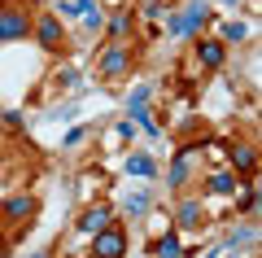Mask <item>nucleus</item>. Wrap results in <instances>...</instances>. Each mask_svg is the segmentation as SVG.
Masks as SVG:
<instances>
[{
  "instance_id": "nucleus-1",
  "label": "nucleus",
  "mask_w": 262,
  "mask_h": 258,
  "mask_svg": "<svg viewBox=\"0 0 262 258\" xmlns=\"http://www.w3.org/2000/svg\"><path fill=\"white\" fill-rule=\"evenodd\" d=\"M31 35V13L27 9H0V44H13V39H27Z\"/></svg>"
},
{
  "instance_id": "nucleus-2",
  "label": "nucleus",
  "mask_w": 262,
  "mask_h": 258,
  "mask_svg": "<svg viewBox=\"0 0 262 258\" xmlns=\"http://www.w3.org/2000/svg\"><path fill=\"white\" fill-rule=\"evenodd\" d=\"M31 31H35V39H39V48H44V53H61L66 31H61V22H57L53 13H44V18H31Z\"/></svg>"
},
{
  "instance_id": "nucleus-3",
  "label": "nucleus",
  "mask_w": 262,
  "mask_h": 258,
  "mask_svg": "<svg viewBox=\"0 0 262 258\" xmlns=\"http://www.w3.org/2000/svg\"><path fill=\"white\" fill-rule=\"evenodd\" d=\"M127 70H131V48L110 44V48L101 53V74H105V79H122Z\"/></svg>"
},
{
  "instance_id": "nucleus-4",
  "label": "nucleus",
  "mask_w": 262,
  "mask_h": 258,
  "mask_svg": "<svg viewBox=\"0 0 262 258\" xmlns=\"http://www.w3.org/2000/svg\"><path fill=\"white\" fill-rule=\"evenodd\" d=\"M92 254L96 258H122V254H127V236H122L118 228H101V232H96Z\"/></svg>"
},
{
  "instance_id": "nucleus-5",
  "label": "nucleus",
  "mask_w": 262,
  "mask_h": 258,
  "mask_svg": "<svg viewBox=\"0 0 262 258\" xmlns=\"http://www.w3.org/2000/svg\"><path fill=\"white\" fill-rule=\"evenodd\" d=\"M0 214L9 223H31V214H35V197H27V193H13L9 202L0 206Z\"/></svg>"
},
{
  "instance_id": "nucleus-6",
  "label": "nucleus",
  "mask_w": 262,
  "mask_h": 258,
  "mask_svg": "<svg viewBox=\"0 0 262 258\" xmlns=\"http://www.w3.org/2000/svg\"><path fill=\"white\" fill-rule=\"evenodd\" d=\"M196 149H201V145H184V149H179L175 166H170V184H175V188L188 184V171H192V153H196Z\"/></svg>"
},
{
  "instance_id": "nucleus-7",
  "label": "nucleus",
  "mask_w": 262,
  "mask_h": 258,
  "mask_svg": "<svg viewBox=\"0 0 262 258\" xmlns=\"http://www.w3.org/2000/svg\"><path fill=\"white\" fill-rule=\"evenodd\" d=\"M227 157H232V166L241 171V175H253V171H258V153H253V145H232Z\"/></svg>"
},
{
  "instance_id": "nucleus-8",
  "label": "nucleus",
  "mask_w": 262,
  "mask_h": 258,
  "mask_svg": "<svg viewBox=\"0 0 262 258\" xmlns=\"http://www.w3.org/2000/svg\"><path fill=\"white\" fill-rule=\"evenodd\" d=\"M196 62L206 66V70H219L223 66V44L219 39H196Z\"/></svg>"
},
{
  "instance_id": "nucleus-9",
  "label": "nucleus",
  "mask_w": 262,
  "mask_h": 258,
  "mask_svg": "<svg viewBox=\"0 0 262 258\" xmlns=\"http://www.w3.org/2000/svg\"><path fill=\"white\" fill-rule=\"evenodd\" d=\"M110 206H92V210H88L83 214V219H79V228H83V232H92V236H96V232H101V228H110Z\"/></svg>"
},
{
  "instance_id": "nucleus-10",
  "label": "nucleus",
  "mask_w": 262,
  "mask_h": 258,
  "mask_svg": "<svg viewBox=\"0 0 262 258\" xmlns=\"http://www.w3.org/2000/svg\"><path fill=\"white\" fill-rule=\"evenodd\" d=\"M179 228H201V202H196V197H188L184 206H179Z\"/></svg>"
},
{
  "instance_id": "nucleus-11",
  "label": "nucleus",
  "mask_w": 262,
  "mask_h": 258,
  "mask_svg": "<svg viewBox=\"0 0 262 258\" xmlns=\"http://www.w3.org/2000/svg\"><path fill=\"white\" fill-rule=\"evenodd\" d=\"M210 193H219V197H232L236 193V188H241V180H236V175H227V171H219V175H210Z\"/></svg>"
},
{
  "instance_id": "nucleus-12",
  "label": "nucleus",
  "mask_w": 262,
  "mask_h": 258,
  "mask_svg": "<svg viewBox=\"0 0 262 258\" xmlns=\"http://www.w3.org/2000/svg\"><path fill=\"white\" fill-rule=\"evenodd\" d=\"M153 171H158V166H153V157H149V153H131V157H127V175H140V180H149Z\"/></svg>"
},
{
  "instance_id": "nucleus-13",
  "label": "nucleus",
  "mask_w": 262,
  "mask_h": 258,
  "mask_svg": "<svg viewBox=\"0 0 262 258\" xmlns=\"http://www.w3.org/2000/svg\"><path fill=\"white\" fill-rule=\"evenodd\" d=\"M131 31V5H122L118 13H114V22H110V39H122Z\"/></svg>"
},
{
  "instance_id": "nucleus-14",
  "label": "nucleus",
  "mask_w": 262,
  "mask_h": 258,
  "mask_svg": "<svg viewBox=\"0 0 262 258\" xmlns=\"http://www.w3.org/2000/svg\"><path fill=\"white\" fill-rule=\"evenodd\" d=\"M153 254H158V258H179V254H184V249H179V236H175V232H166V236L153 245Z\"/></svg>"
},
{
  "instance_id": "nucleus-15",
  "label": "nucleus",
  "mask_w": 262,
  "mask_h": 258,
  "mask_svg": "<svg viewBox=\"0 0 262 258\" xmlns=\"http://www.w3.org/2000/svg\"><path fill=\"white\" fill-rule=\"evenodd\" d=\"M79 18H83V22H88V27H96V31H101V27H105V13H101V5H96V0H88V9H83V13H79Z\"/></svg>"
},
{
  "instance_id": "nucleus-16",
  "label": "nucleus",
  "mask_w": 262,
  "mask_h": 258,
  "mask_svg": "<svg viewBox=\"0 0 262 258\" xmlns=\"http://www.w3.org/2000/svg\"><path fill=\"white\" fill-rule=\"evenodd\" d=\"M245 35H249V31H245L241 22H227V27H223V39H227V44H241Z\"/></svg>"
},
{
  "instance_id": "nucleus-17",
  "label": "nucleus",
  "mask_w": 262,
  "mask_h": 258,
  "mask_svg": "<svg viewBox=\"0 0 262 258\" xmlns=\"http://www.w3.org/2000/svg\"><path fill=\"white\" fill-rule=\"evenodd\" d=\"M144 206H149V197H144V193H136V197H127V214H140Z\"/></svg>"
},
{
  "instance_id": "nucleus-18",
  "label": "nucleus",
  "mask_w": 262,
  "mask_h": 258,
  "mask_svg": "<svg viewBox=\"0 0 262 258\" xmlns=\"http://www.w3.org/2000/svg\"><path fill=\"white\" fill-rule=\"evenodd\" d=\"M88 136V127H75V131H70V136H66V149H75L79 145V140H83Z\"/></svg>"
},
{
  "instance_id": "nucleus-19",
  "label": "nucleus",
  "mask_w": 262,
  "mask_h": 258,
  "mask_svg": "<svg viewBox=\"0 0 262 258\" xmlns=\"http://www.w3.org/2000/svg\"><path fill=\"white\" fill-rule=\"evenodd\" d=\"M35 258H44V254H35Z\"/></svg>"
},
{
  "instance_id": "nucleus-20",
  "label": "nucleus",
  "mask_w": 262,
  "mask_h": 258,
  "mask_svg": "<svg viewBox=\"0 0 262 258\" xmlns=\"http://www.w3.org/2000/svg\"><path fill=\"white\" fill-rule=\"evenodd\" d=\"M0 254H5V249H0Z\"/></svg>"
}]
</instances>
